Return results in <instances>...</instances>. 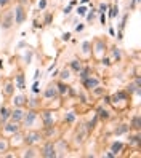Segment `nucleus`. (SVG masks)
Listing matches in <instances>:
<instances>
[{
    "mask_svg": "<svg viewBox=\"0 0 141 158\" xmlns=\"http://www.w3.org/2000/svg\"><path fill=\"white\" fill-rule=\"evenodd\" d=\"M24 156H37V153H35V150H34V149H29V150H26Z\"/></svg>",
    "mask_w": 141,
    "mask_h": 158,
    "instance_id": "31",
    "label": "nucleus"
},
{
    "mask_svg": "<svg viewBox=\"0 0 141 158\" xmlns=\"http://www.w3.org/2000/svg\"><path fill=\"white\" fill-rule=\"evenodd\" d=\"M132 128L135 131H139V115H135L132 120Z\"/></svg>",
    "mask_w": 141,
    "mask_h": 158,
    "instance_id": "18",
    "label": "nucleus"
},
{
    "mask_svg": "<svg viewBox=\"0 0 141 158\" xmlns=\"http://www.w3.org/2000/svg\"><path fill=\"white\" fill-rule=\"evenodd\" d=\"M42 156L45 158H55V156H58V153H56V147H55V144L53 142H47L43 145V149H42Z\"/></svg>",
    "mask_w": 141,
    "mask_h": 158,
    "instance_id": "3",
    "label": "nucleus"
},
{
    "mask_svg": "<svg viewBox=\"0 0 141 158\" xmlns=\"http://www.w3.org/2000/svg\"><path fill=\"white\" fill-rule=\"evenodd\" d=\"M128 128H130V126H127V125H120V128H117V129H116V134L119 136V134L127 133V131H128Z\"/></svg>",
    "mask_w": 141,
    "mask_h": 158,
    "instance_id": "24",
    "label": "nucleus"
},
{
    "mask_svg": "<svg viewBox=\"0 0 141 158\" xmlns=\"http://www.w3.org/2000/svg\"><path fill=\"white\" fill-rule=\"evenodd\" d=\"M39 75H40V70H35V75H34V80H37V78H39Z\"/></svg>",
    "mask_w": 141,
    "mask_h": 158,
    "instance_id": "44",
    "label": "nucleus"
},
{
    "mask_svg": "<svg viewBox=\"0 0 141 158\" xmlns=\"http://www.w3.org/2000/svg\"><path fill=\"white\" fill-rule=\"evenodd\" d=\"M13 104L16 105V107H21V105H24V104H27V98H24V96H15V99H13Z\"/></svg>",
    "mask_w": 141,
    "mask_h": 158,
    "instance_id": "14",
    "label": "nucleus"
},
{
    "mask_svg": "<svg viewBox=\"0 0 141 158\" xmlns=\"http://www.w3.org/2000/svg\"><path fill=\"white\" fill-rule=\"evenodd\" d=\"M32 91L35 93V94L40 91V89H39V82H37V80H35V83H34V86H32Z\"/></svg>",
    "mask_w": 141,
    "mask_h": 158,
    "instance_id": "38",
    "label": "nucleus"
},
{
    "mask_svg": "<svg viewBox=\"0 0 141 158\" xmlns=\"http://www.w3.org/2000/svg\"><path fill=\"white\" fill-rule=\"evenodd\" d=\"M96 16V10H92V13H88V16H87V19L88 21H93V18Z\"/></svg>",
    "mask_w": 141,
    "mask_h": 158,
    "instance_id": "34",
    "label": "nucleus"
},
{
    "mask_svg": "<svg viewBox=\"0 0 141 158\" xmlns=\"http://www.w3.org/2000/svg\"><path fill=\"white\" fill-rule=\"evenodd\" d=\"M76 11H77V15H80V16H83V15H85V13H87V8H85V7H83V5H80V7H79V8H77Z\"/></svg>",
    "mask_w": 141,
    "mask_h": 158,
    "instance_id": "29",
    "label": "nucleus"
},
{
    "mask_svg": "<svg viewBox=\"0 0 141 158\" xmlns=\"http://www.w3.org/2000/svg\"><path fill=\"white\" fill-rule=\"evenodd\" d=\"M101 64H103V66H111V59L109 58H103V59H101Z\"/></svg>",
    "mask_w": 141,
    "mask_h": 158,
    "instance_id": "37",
    "label": "nucleus"
},
{
    "mask_svg": "<svg viewBox=\"0 0 141 158\" xmlns=\"http://www.w3.org/2000/svg\"><path fill=\"white\" fill-rule=\"evenodd\" d=\"M13 16H15V24L16 26H19V24H22L24 22V19H26V11H24V7L19 3V5H16V8H15V11H13Z\"/></svg>",
    "mask_w": 141,
    "mask_h": 158,
    "instance_id": "2",
    "label": "nucleus"
},
{
    "mask_svg": "<svg viewBox=\"0 0 141 158\" xmlns=\"http://www.w3.org/2000/svg\"><path fill=\"white\" fill-rule=\"evenodd\" d=\"M52 19H53V15L48 13L47 16H45V24H50V22H52Z\"/></svg>",
    "mask_w": 141,
    "mask_h": 158,
    "instance_id": "36",
    "label": "nucleus"
},
{
    "mask_svg": "<svg viewBox=\"0 0 141 158\" xmlns=\"http://www.w3.org/2000/svg\"><path fill=\"white\" fill-rule=\"evenodd\" d=\"M82 83H83V86H85L87 89H93V88H96L98 85H99V80L90 75V77L85 78V80H82Z\"/></svg>",
    "mask_w": 141,
    "mask_h": 158,
    "instance_id": "7",
    "label": "nucleus"
},
{
    "mask_svg": "<svg viewBox=\"0 0 141 158\" xmlns=\"http://www.w3.org/2000/svg\"><path fill=\"white\" fill-rule=\"evenodd\" d=\"M95 50H96L98 54H101V53L106 50V43H104L103 40H98V42H96V48H95Z\"/></svg>",
    "mask_w": 141,
    "mask_h": 158,
    "instance_id": "17",
    "label": "nucleus"
},
{
    "mask_svg": "<svg viewBox=\"0 0 141 158\" xmlns=\"http://www.w3.org/2000/svg\"><path fill=\"white\" fill-rule=\"evenodd\" d=\"M79 75H80V80H85L87 77H90V69H88V67H85V69H82L80 72H79Z\"/></svg>",
    "mask_w": 141,
    "mask_h": 158,
    "instance_id": "22",
    "label": "nucleus"
},
{
    "mask_svg": "<svg viewBox=\"0 0 141 158\" xmlns=\"http://www.w3.org/2000/svg\"><path fill=\"white\" fill-rule=\"evenodd\" d=\"M8 3H10V0H0V7H2V8H3V7H7Z\"/></svg>",
    "mask_w": 141,
    "mask_h": 158,
    "instance_id": "41",
    "label": "nucleus"
},
{
    "mask_svg": "<svg viewBox=\"0 0 141 158\" xmlns=\"http://www.w3.org/2000/svg\"><path fill=\"white\" fill-rule=\"evenodd\" d=\"M83 27H85V24H77V26H76V32H82Z\"/></svg>",
    "mask_w": 141,
    "mask_h": 158,
    "instance_id": "39",
    "label": "nucleus"
},
{
    "mask_svg": "<svg viewBox=\"0 0 141 158\" xmlns=\"http://www.w3.org/2000/svg\"><path fill=\"white\" fill-rule=\"evenodd\" d=\"M122 147H123L122 142H114V144L111 145V152H112L114 155H117V153H119V152L122 150Z\"/></svg>",
    "mask_w": 141,
    "mask_h": 158,
    "instance_id": "16",
    "label": "nucleus"
},
{
    "mask_svg": "<svg viewBox=\"0 0 141 158\" xmlns=\"http://www.w3.org/2000/svg\"><path fill=\"white\" fill-rule=\"evenodd\" d=\"M82 51L83 53H85V54H88L90 53V48H92V43H90V42H83V45H82Z\"/></svg>",
    "mask_w": 141,
    "mask_h": 158,
    "instance_id": "26",
    "label": "nucleus"
},
{
    "mask_svg": "<svg viewBox=\"0 0 141 158\" xmlns=\"http://www.w3.org/2000/svg\"><path fill=\"white\" fill-rule=\"evenodd\" d=\"M71 69L79 74V72L82 70V63H80V61H77V59H76V61H72V63H71Z\"/></svg>",
    "mask_w": 141,
    "mask_h": 158,
    "instance_id": "15",
    "label": "nucleus"
},
{
    "mask_svg": "<svg viewBox=\"0 0 141 158\" xmlns=\"http://www.w3.org/2000/svg\"><path fill=\"white\" fill-rule=\"evenodd\" d=\"M112 56H114V59H117V61H120V58H122V53H120V48H117V47H112Z\"/></svg>",
    "mask_w": 141,
    "mask_h": 158,
    "instance_id": "20",
    "label": "nucleus"
},
{
    "mask_svg": "<svg viewBox=\"0 0 141 158\" xmlns=\"http://www.w3.org/2000/svg\"><path fill=\"white\" fill-rule=\"evenodd\" d=\"M74 120H76V114H74V112L66 114V117H64V121L66 123H69V125H71V123H74Z\"/></svg>",
    "mask_w": 141,
    "mask_h": 158,
    "instance_id": "21",
    "label": "nucleus"
},
{
    "mask_svg": "<svg viewBox=\"0 0 141 158\" xmlns=\"http://www.w3.org/2000/svg\"><path fill=\"white\" fill-rule=\"evenodd\" d=\"M10 115H11V110H8L7 107L0 109V120H2V123H7L10 120Z\"/></svg>",
    "mask_w": 141,
    "mask_h": 158,
    "instance_id": "10",
    "label": "nucleus"
},
{
    "mask_svg": "<svg viewBox=\"0 0 141 158\" xmlns=\"http://www.w3.org/2000/svg\"><path fill=\"white\" fill-rule=\"evenodd\" d=\"M47 8V0H40L39 2V10H45Z\"/></svg>",
    "mask_w": 141,
    "mask_h": 158,
    "instance_id": "32",
    "label": "nucleus"
},
{
    "mask_svg": "<svg viewBox=\"0 0 141 158\" xmlns=\"http://www.w3.org/2000/svg\"><path fill=\"white\" fill-rule=\"evenodd\" d=\"M69 88H71V86H67L64 82L56 83V89H58V94H66L67 91H69Z\"/></svg>",
    "mask_w": 141,
    "mask_h": 158,
    "instance_id": "13",
    "label": "nucleus"
},
{
    "mask_svg": "<svg viewBox=\"0 0 141 158\" xmlns=\"http://www.w3.org/2000/svg\"><path fill=\"white\" fill-rule=\"evenodd\" d=\"M3 131L7 133V134H11L13 136L15 133H19V125L18 123H5V126H3Z\"/></svg>",
    "mask_w": 141,
    "mask_h": 158,
    "instance_id": "8",
    "label": "nucleus"
},
{
    "mask_svg": "<svg viewBox=\"0 0 141 158\" xmlns=\"http://www.w3.org/2000/svg\"><path fill=\"white\" fill-rule=\"evenodd\" d=\"M22 117H24V110H22L21 107H16L15 110H11V115H10L11 121L19 123V121H22Z\"/></svg>",
    "mask_w": 141,
    "mask_h": 158,
    "instance_id": "6",
    "label": "nucleus"
},
{
    "mask_svg": "<svg viewBox=\"0 0 141 158\" xmlns=\"http://www.w3.org/2000/svg\"><path fill=\"white\" fill-rule=\"evenodd\" d=\"M127 19H128V13L127 15H123V18H122V22H120V26H119V31L123 32V29H125V26H127Z\"/></svg>",
    "mask_w": 141,
    "mask_h": 158,
    "instance_id": "23",
    "label": "nucleus"
},
{
    "mask_svg": "<svg viewBox=\"0 0 141 158\" xmlns=\"http://www.w3.org/2000/svg\"><path fill=\"white\" fill-rule=\"evenodd\" d=\"M108 8H109V7H108L106 3H101L99 8H98V13H106V10H108Z\"/></svg>",
    "mask_w": 141,
    "mask_h": 158,
    "instance_id": "30",
    "label": "nucleus"
},
{
    "mask_svg": "<svg viewBox=\"0 0 141 158\" xmlns=\"http://www.w3.org/2000/svg\"><path fill=\"white\" fill-rule=\"evenodd\" d=\"M43 125L45 126H53V114L52 112H43Z\"/></svg>",
    "mask_w": 141,
    "mask_h": 158,
    "instance_id": "11",
    "label": "nucleus"
},
{
    "mask_svg": "<svg viewBox=\"0 0 141 158\" xmlns=\"http://www.w3.org/2000/svg\"><path fill=\"white\" fill-rule=\"evenodd\" d=\"M37 112L35 110H29V112H24V117H22V121H24L26 126H32L34 121L37 120Z\"/></svg>",
    "mask_w": 141,
    "mask_h": 158,
    "instance_id": "5",
    "label": "nucleus"
},
{
    "mask_svg": "<svg viewBox=\"0 0 141 158\" xmlns=\"http://www.w3.org/2000/svg\"><path fill=\"white\" fill-rule=\"evenodd\" d=\"M98 117L101 118V120H108V118H109V112L104 110V109H98Z\"/></svg>",
    "mask_w": 141,
    "mask_h": 158,
    "instance_id": "19",
    "label": "nucleus"
},
{
    "mask_svg": "<svg viewBox=\"0 0 141 158\" xmlns=\"http://www.w3.org/2000/svg\"><path fill=\"white\" fill-rule=\"evenodd\" d=\"M55 96H58V89H56V85H48V88L45 89V93H43V98L45 99H53Z\"/></svg>",
    "mask_w": 141,
    "mask_h": 158,
    "instance_id": "9",
    "label": "nucleus"
},
{
    "mask_svg": "<svg viewBox=\"0 0 141 158\" xmlns=\"http://www.w3.org/2000/svg\"><path fill=\"white\" fill-rule=\"evenodd\" d=\"M71 11H72V7L69 5V7H66V8H64V11H63V13H64V15H69Z\"/></svg>",
    "mask_w": 141,
    "mask_h": 158,
    "instance_id": "42",
    "label": "nucleus"
},
{
    "mask_svg": "<svg viewBox=\"0 0 141 158\" xmlns=\"http://www.w3.org/2000/svg\"><path fill=\"white\" fill-rule=\"evenodd\" d=\"M40 140H42V134L37 133V131H32V133H27V134H26L24 144L32 145V144H35V142H40Z\"/></svg>",
    "mask_w": 141,
    "mask_h": 158,
    "instance_id": "4",
    "label": "nucleus"
},
{
    "mask_svg": "<svg viewBox=\"0 0 141 158\" xmlns=\"http://www.w3.org/2000/svg\"><path fill=\"white\" fill-rule=\"evenodd\" d=\"M138 2H139V0H133V2L130 3V8H135V5H136Z\"/></svg>",
    "mask_w": 141,
    "mask_h": 158,
    "instance_id": "45",
    "label": "nucleus"
},
{
    "mask_svg": "<svg viewBox=\"0 0 141 158\" xmlns=\"http://www.w3.org/2000/svg\"><path fill=\"white\" fill-rule=\"evenodd\" d=\"M11 93H13V83H7V86H5V94L10 96Z\"/></svg>",
    "mask_w": 141,
    "mask_h": 158,
    "instance_id": "28",
    "label": "nucleus"
},
{
    "mask_svg": "<svg viewBox=\"0 0 141 158\" xmlns=\"http://www.w3.org/2000/svg\"><path fill=\"white\" fill-rule=\"evenodd\" d=\"M69 74H71V72L67 70V69H63V70H61V75H59V77H61V80H69V78H71Z\"/></svg>",
    "mask_w": 141,
    "mask_h": 158,
    "instance_id": "25",
    "label": "nucleus"
},
{
    "mask_svg": "<svg viewBox=\"0 0 141 158\" xmlns=\"http://www.w3.org/2000/svg\"><path fill=\"white\" fill-rule=\"evenodd\" d=\"M101 24H103V26L106 24V15L104 13H101Z\"/></svg>",
    "mask_w": 141,
    "mask_h": 158,
    "instance_id": "43",
    "label": "nucleus"
},
{
    "mask_svg": "<svg viewBox=\"0 0 141 158\" xmlns=\"http://www.w3.org/2000/svg\"><path fill=\"white\" fill-rule=\"evenodd\" d=\"M15 24V16H13V11H5V13L0 16V27L2 31H8L11 29Z\"/></svg>",
    "mask_w": 141,
    "mask_h": 158,
    "instance_id": "1",
    "label": "nucleus"
},
{
    "mask_svg": "<svg viewBox=\"0 0 141 158\" xmlns=\"http://www.w3.org/2000/svg\"><path fill=\"white\" fill-rule=\"evenodd\" d=\"M109 34H111V35H112V37H114V35H116V32H114V29H112V27H109Z\"/></svg>",
    "mask_w": 141,
    "mask_h": 158,
    "instance_id": "46",
    "label": "nucleus"
},
{
    "mask_svg": "<svg viewBox=\"0 0 141 158\" xmlns=\"http://www.w3.org/2000/svg\"><path fill=\"white\" fill-rule=\"evenodd\" d=\"M16 88H19V89H24L26 88V85H24V74H22V72H19V74L16 75Z\"/></svg>",
    "mask_w": 141,
    "mask_h": 158,
    "instance_id": "12",
    "label": "nucleus"
},
{
    "mask_svg": "<svg viewBox=\"0 0 141 158\" xmlns=\"http://www.w3.org/2000/svg\"><path fill=\"white\" fill-rule=\"evenodd\" d=\"M7 149H8V144L5 142V140H0V150H2V152H5Z\"/></svg>",
    "mask_w": 141,
    "mask_h": 158,
    "instance_id": "33",
    "label": "nucleus"
},
{
    "mask_svg": "<svg viewBox=\"0 0 141 158\" xmlns=\"http://www.w3.org/2000/svg\"><path fill=\"white\" fill-rule=\"evenodd\" d=\"M139 136H138V134H136V136H133V137H130V142L132 144H139Z\"/></svg>",
    "mask_w": 141,
    "mask_h": 158,
    "instance_id": "35",
    "label": "nucleus"
},
{
    "mask_svg": "<svg viewBox=\"0 0 141 158\" xmlns=\"http://www.w3.org/2000/svg\"><path fill=\"white\" fill-rule=\"evenodd\" d=\"M117 15H119V7H117V5H114V7L111 8V13H109V16H111V18H116Z\"/></svg>",
    "mask_w": 141,
    "mask_h": 158,
    "instance_id": "27",
    "label": "nucleus"
},
{
    "mask_svg": "<svg viewBox=\"0 0 141 158\" xmlns=\"http://www.w3.org/2000/svg\"><path fill=\"white\" fill-rule=\"evenodd\" d=\"M69 38H71V34H69V32L63 34V40H64V42H67V40H69Z\"/></svg>",
    "mask_w": 141,
    "mask_h": 158,
    "instance_id": "40",
    "label": "nucleus"
}]
</instances>
